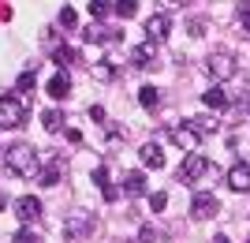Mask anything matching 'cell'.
<instances>
[{"label":"cell","mask_w":250,"mask_h":243,"mask_svg":"<svg viewBox=\"0 0 250 243\" xmlns=\"http://www.w3.org/2000/svg\"><path fill=\"white\" fill-rule=\"evenodd\" d=\"M26 124V105L15 97H0V127H22Z\"/></svg>","instance_id":"obj_5"},{"label":"cell","mask_w":250,"mask_h":243,"mask_svg":"<svg viewBox=\"0 0 250 243\" xmlns=\"http://www.w3.org/2000/svg\"><path fill=\"white\" fill-rule=\"evenodd\" d=\"M213 243H231V240H228V236H213Z\"/></svg>","instance_id":"obj_32"},{"label":"cell","mask_w":250,"mask_h":243,"mask_svg":"<svg viewBox=\"0 0 250 243\" xmlns=\"http://www.w3.org/2000/svg\"><path fill=\"white\" fill-rule=\"evenodd\" d=\"M112 11L120 15V19H135V15H138V0H116Z\"/></svg>","instance_id":"obj_24"},{"label":"cell","mask_w":250,"mask_h":243,"mask_svg":"<svg viewBox=\"0 0 250 243\" xmlns=\"http://www.w3.org/2000/svg\"><path fill=\"white\" fill-rule=\"evenodd\" d=\"M11 243H42V236L34 232V228H19V232L11 236Z\"/></svg>","instance_id":"obj_26"},{"label":"cell","mask_w":250,"mask_h":243,"mask_svg":"<svg viewBox=\"0 0 250 243\" xmlns=\"http://www.w3.org/2000/svg\"><path fill=\"white\" fill-rule=\"evenodd\" d=\"M45 90H49L52 101H63V97L71 94V75H67V71H56V75L49 79V86H45Z\"/></svg>","instance_id":"obj_11"},{"label":"cell","mask_w":250,"mask_h":243,"mask_svg":"<svg viewBox=\"0 0 250 243\" xmlns=\"http://www.w3.org/2000/svg\"><path fill=\"white\" fill-rule=\"evenodd\" d=\"M239 26L250 34V0H239Z\"/></svg>","instance_id":"obj_28"},{"label":"cell","mask_w":250,"mask_h":243,"mask_svg":"<svg viewBox=\"0 0 250 243\" xmlns=\"http://www.w3.org/2000/svg\"><path fill=\"white\" fill-rule=\"evenodd\" d=\"M131 67H138V71H149V67H157V45H153V42L135 45V49H131Z\"/></svg>","instance_id":"obj_9"},{"label":"cell","mask_w":250,"mask_h":243,"mask_svg":"<svg viewBox=\"0 0 250 243\" xmlns=\"http://www.w3.org/2000/svg\"><path fill=\"white\" fill-rule=\"evenodd\" d=\"M52 60L60 64V71H63L67 64H79V53H75V49H67V45H56V53H52Z\"/></svg>","instance_id":"obj_23"},{"label":"cell","mask_w":250,"mask_h":243,"mask_svg":"<svg viewBox=\"0 0 250 243\" xmlns=\"http://www.w3.org/2000/svg\"><path fill=\"white\" fill-rule=\"evenodd\" d=\"M60 165H63V157L56 154V157H52L49 165L38 172V183H42V187H56V183H60Z\"/></svg>","instance_id":"obj_13"},{"label":"cell","mask_w":250,"mask_h":243,"mask_svg":"<svg viewBox=\"0 0 250 243\" xmlns=\"http://www.w3.org/2000/svg\"><path fill=\"white\" fill-rule=\"evenodd\" d=\"M42 124H45V131H60V127H63V112H60V109H45Z\"/></svg>","instance_id":"obj_22"},{"label":"cell","mask_w":250,"mask_h":243,"mask_svg":"<svg viewBox=\"0 0 250 243\" xmlns=\"http://www.w3.org/2000/svg\"><path fill=\"white\" fill-rule=\"evenodd\" d=\"M202 101H206L213 112H217V109H228V105H231V97H228V90H224V86H209L206 94H202Z\"/></svg>","instance_id":"obj_15"},{"label":"cell","mask_w":250,"mask_h":243,"mask_svg":"<svg viewBox=\"0 0 250 243\" xmlns=\"http://www.w3.org/2000/svg\"><path fill=\"white\" fill-rule=\"evenodd\" d=\"M15 217H19V221H26V224L42 221V202L34 199V195H22V199L15 202Z\"/></svg>","instance_id":"obj_10"},{"label":"cell","mask_w":250,"mask_h":243,"mask_svg":"<svg viewBox=\"0 0 250 243\" xmlns=\"http://www.w3.org/2000/svg\"><path fill=\"white\" fill-rule=\"evenodd\" d=\"M153 240H157V232H153V228L146 224V228H142V243H153Z\"/></svg>","instance_id":"obj_31"},{"label":"cell","mask_w":250,"mask_h":243,"mask_svg":"<svg viewBox=\"0 0 250 243\" xmlns=\"http://www.w3.org/2000/svg\"><path fill=\"white\" fill-rule=\"evenodd\" d=\"M0 210H4V191H0Z\"/></svg>","instance_id":"obj_33"},{"label":"cell","mask_w":250,"mask_h":243,"mask_svg":"<svg viewBox=\"0 0 250 243\" xmlns=\"http://www.w3.org/2000/svg\"><path fill=\"white\" fill-rule=\"evenodd\" d=\"M217 210H220V202H217V195H209V191H198V195H194V202H190V213H194L198 221L217 217Z\"/></svg>","instance_id":"obj_7"},{"label":"cell","mask_w":250,"mask_h":243,"mask_svg":"<svg viewBox=\"0 0 250 243\" xmlns=\"http://www.w3.org/2000/svg\"><path fill=\"white\" fill-rule=\"evenodd\" d=\"M206 71L217 79V83H224V79H235V71H239V60H235V53L231 49H217V53L206 56Z\"/></svg>","instance_id":"obj_2"},{"label":"cell","mask_w":250,"mask_h":243,"mask_svg":"<svg viewBox=\"0 0 250 243\" xmlns=\"http://www.w3.org/2000/svg\"><path fill=\"white\" fill-rule=\"evenodd\" d=\"M138 157H142V165H146V169H165V154H161V146H157V142H146V146L138 150Z\"/></svg>","instance_id":"obj_16"},{"label":"cell","mask_w":250,"mask_h":243,"mask_svg":"<svg viewBox=\"0 0 250 243\" xmlns=\"http://www.w3.org/2000/svg\"><path fill=\"white\" fill-rule=\"evenodd\" d=\"M34 86H38V75H34V71H22L19 75V94H30Z\"/></svg>","instance_id":"obj_27"},{"label":"cell","mask_w":250,"mask_h":243,"mask_svg":"<svg viewBox=\"0 0 250 243\" xmlns=\"http://www.w3.org/2000/svg\"><path fill=\"white\" fill-rule=\"evenodd\" d=\"M149 206H153V210L161 213V210L168 206V195H165V191H157V195H149Z\"/></svg>","instance_id":"obj_29"},{"label":"cell","mask_w":250,"mask_h":243,"mask_svg":"<svg viewBox=\"0 0 250 243\" xmlns=\"http://www.w3.org/2000/svg\"><path fill=\"white\" fill-rule=\"evenodd\" d=\"M86 8H90V15H94V19H104V15L112 11V0H90Z\"/></svg>","instance_id":"obj_25"},{"label":"cell","mask_w":250,"mask_h":243,"mask_svg":"<svg viewBox=\"0 0 250 243\" xmlns=\"http://www.w3.org/2000/svg\"><path fill=\"white\" fill-rule=\"evenodd\" d=\"M60 26H75V11L71 8H60Z\"/></svg>","instance_id":"obj_30"},{"label":"cell","mask_w":250,"mask_h":243,"mask_svg":"<svg viewBox=\"0 0 250 243\" xmlns=\"http://www.w3.org/2000/svg\"><path fill=\"white\" fill-rule=\"evenodd\" d=\"M190 127H194L198 135H217V131H220L217 116H194V120H190Z\"/></svg>","instance_id":"obj_19"},{"label":"cell","mask_w":250,"mask_h":243,"mask_svg":"<svg viewBox=\"0 0 250 243\" xmlns=\"http://www.w3.org/2000/svg\"><path fill=\"white\" fill-rule=\"evenodd\" d=\"M168 138H172V142H176L179 150H183V154H194V150H198V131H194V127L190 124H168Z\"/></svg>","instance_id":"obj_6"},{"label":"cell","mask_w":250,"mask_h":243,"mask_svg":"<svg viewBox=\"0 0 250 243\" xmlns=\"http://www.w3.org/2000/svg\"><path fill=\"white\" fill-rule=\"evenodd\" d=\"M4 169L22 176V180H34L38 172H42V157H38V150L26 146V142H15V146L4 150Z\"/></svg>","instance_id":"obj_1"},{"label":"cell","mask_w":250,"mask_h":243,"mask_svg":"<svg viewBox=\"0 0 250 243\" xmlns=\"http://www.w3.org/2000/svg\"><path fill=\"white\" fill-rule=\"evenodd\" d=\"M168 30H172V19H168L165 11H157V15H149V19H146V42L161 45L168 38Z\"/></svg>","instance_id":"obj_8"},{"label":"cell","mask_w":250,"mask_h":243,"mask_svg":"<svg viewBox=\"0 0 250 243\" xmlns=\"http://www.w3.org/2000/svg\"><path fill=\"white\" fill-rule=\"evenodd\" d=\"M83 38H86V42H94V45H108V42H112V38H116V34L108 30V26H101V22H90Z\"/></svg>","instance_id":"obj_18"},{"label":"cell","mask_w":250,"mask_h":243,"mask_svg":"<svg viewBox=\"0 0 250 243\" xmlns=\"http://www.w3.org/2000/svg\"><path fill=\"white\" fill-rule=\"evenodd\" d=\"M94 75L101 79V83H112V79H116V64L104 56V60H97V64H94Z\"/></svg>","instance_id":"obj_21"},{"label":"cell","mask_w":250,"mask_h":243,"mask_svg":"<svg viewBox=\"0 0 250 243\" xmlns=\"http://www.w3.org/2000/svg\"><path fill=\"white\" fill-rule=\"evenodd\" d=\"M209 169H213V161H209L206 154H198V150H194V154H187V157H183V165H179V172H176V180H179V183H194V180H202Z\"/></svg>","instance_id":"obj_4"},{"label":"cell","mask_w":250,"mask_h":243,"mask_svg":"<svg viewBox=\"0 0 250 243\" xmlns=\"http://www.w3.org/2000/svg\"><path fill=\"white\" fill-rule=\"evenodd\" d=\"M247 243H250V240H247Z\"/></svg>","instance_id":"obj_35"},{"label":"cell","mask_w":250,"mask_h":243,"mask_svg":"<svg viewBox=\"0 0 250 243\" xmlns=\"http://www.w3.org/2000/svg\"><path fill=\"white\" fill-rule=\"evenodd\" d=\"M94 183L101 187L104 202H116V199H120V187H112V183H108V169H104V165H97V169H94Z\"/></svg>","instance_id":"obj_14"},{"label":"cell","mask_w":250,"mask_h":243,"mask_svg":"<svg viewBox=\"0 0 250 243\" xmlns=\"http://www.w3.org/2000/svg\"><path fill=\"white\" fill-rule=\"evenodd\" d=\"M138 105L142 109H157L161 105V90H157V86H142V90H138Z\"/></svg>","instance_id":"obj_20"},{"label":"cell","mask_w":250,"mask_h":243,"mask_svg":"<svg viewBox=\"0 0 250 243\" xmlns=\"http://www.w3.org/2000/svg\"><path fill=\"white\" fill-rule=\"evenodd\" d=\"M94 228H97L94 213H71V217L63 221V240L67 243H86L94 236Z\"/></svg>","instance_id":"obj_3"},{"label":"cell","mask_w":250,"mask_h":243,"mask_svg":"<svg viewBox=\"0 0 250 243\" xmlns=\"http://www.w3.org/2000/svg\"><path fill=\"white\" fill-rule=\"evenodd\" d=\"M172 4H183V0H172Z\"/></svg>","instance_id":"obj_34"},{"label":"cell","mask_w":250,"mask_h":243,"mask_svg":"<svg viewBox=\"0 0 250 243\" xmlns=\"http://www.w3.org/2000/svg\"><path fill=\"white\" fill-rule=\"evenodd\" d=\"M124 195H131V199H138V195H146V176L142 172H124Z\"/></svg>","instance_id":"obj_17"},{"label":"cell","mask_w":250,"mask_h":243,"mask_svg":"<svg viewBox=\"0 0 250 243\" xmlns=\"http://www.w3.org/2000/svg\"><path fill=\"white\" fill-rule=\"evenodd\" d=\"M228 187L231 191H250V165H231L228 169Z\"/></svg>","instance_id":"obj_12"}]
</instances>
